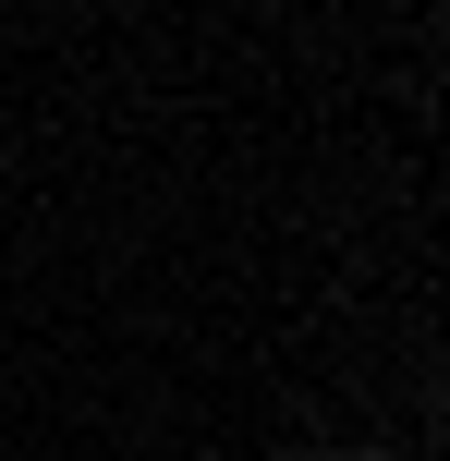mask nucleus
Returning a JSON list of instances; mask_svg holds the SVG:
<instances>
[{"label":"nucleus","instance_id":"obj_1","mask_svg":"<svg viewBox=\"0 0 450 461\" xmlns=\"http://www.w3.org/2000/svg\"><path fill=\"white\" fill-rule=\"evenodd\" d=\"M354 461H378V449H354Z\"/></svg>","mask_w":450,"mask_h":461},{"label":"nucleus","instance_id":"obj_2","mask_svg":"<svg viewBox=\"0 0 450 461\" xmlns=\"http://www.w3.org/2000/svg\"><path fill=\"white\" fill-rule=\"evenodd\" d=\"M438 413H450V401H438Z\"/></svg>","mask_w":450,"mask_h":461}]
</instances>
